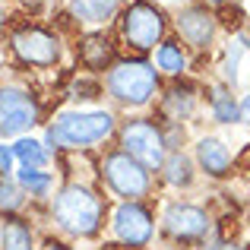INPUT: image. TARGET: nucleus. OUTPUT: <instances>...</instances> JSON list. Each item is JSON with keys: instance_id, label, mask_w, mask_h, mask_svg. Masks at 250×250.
I'll return each instance as SVG.
<instances>
[{"instance_id": "f257e3e1", "label": "nucleus", "mask_w": 250, "mask_h": 250, "mask_svg": "<svg viewBox=\"0 0 250 250\" xmlns=\"http://www.w3.org/2000/svg\"><path fill=\"white\" fill-rule=\"evenodd\" d=\"M108 196L95 184L63 181L44 203V222L51 234H61L73 244H95L108 228Z\"/></svg>"}, {"instance_id": "f03ea898", "label": "nucleus", "mask_w": 250, "mask_h": 250, "mask_svg": "<svg viewBox=\"0 0 250 250\" xmlns=\"http://www.w3.org/2000/svg\"><path fill=\"white\" fill-rule=\"evenodd\" d=\"M117 114L108 108H67L44 124L42 140L54 159L63 152H89L117 133Z\"/></svg>"}, {"instance_id": "7ed1b4c3", "label": "nucleus", "mask_w": 250, "mask_h": 250, "mask_svg": "<svg viewBox=\"0 0 250 250\" xmlns=\"http://www.w3.org/2000/svg\"><path fill=\"white\" fill-rule=\"evenodd\" d=\"M102 89L114 108L146 111L162 92V76L149 57L130 54V57H117L102 73Z\"/></svg>"}, {"instance_id": "20e7f679", "label": "nucleus", "mask_w": 250, "mask_h": 250, "mask_svg": "<svg viewBox=\"0 0 250 250\" xmlns=\"http://www.w3.org/2000/svg\"><path fill=\"white\" fill-rule=\"evenodd\" d=\"M159 238L174 250H203L215 234V219L193 200H168L159 209Z\"/></svg>"}, {"instance_id": "39448f33", "label": "nucleus", "mask_w": 250, "mask_h": 250, "mask_svg": "<svg viewBox=\"0 0 250 250\" xmlns=\"http://www.w3.org/2000/svg\"><path fill=\"white\" fill-rule=\"evenodd\" d=\"M168 32V13L152 0H127L117 13V35L130 54H152Z\"/></svg>"}, {"instance_id": "423d86ee", "label": "nucleus", "mask_w": 250, "mask_h": 250, "mask_svg": "<svg viewBox=\"0 0 250 250\" xmlns=\"http://www.w3.org/2000/svg\"><path fill=\"white\" fill-rule=\"evenodd\" d=\"M6 51L22 70H54L63 61V38L42 22H19L6 32Z\"/></svg>"}, {"instance_id": "0eeeda50", "label": "nucleus", "mask_w": 250, "mask_h": 250, "mask_svg": "<svg viewBox=\"0 0 250 250\" xmlns=\"http://www.w3.org/2000/svg\"><path fill=\"white\" fill-rule=\"evenodd\" d=\"M111 244L121 250H149L159 238V212L149 200H124L108 209Z\"/></svg>"}, {"instance_id": "6e6552de", "label": "nucleus", "mask_w": 250, "mask_h": 250, "mask_svg": "<svg viewBox=\"0 0 250 250\" xmlns=\"http://www.w3.org/2000/svg\"><path fill=\"white\" fill-rule=\"evenodd\" d=\"M98 181L104 193L114 196V203L124 200H149L155 190V174L146 171L140 162H133L121 149H108L98 159Z\"/></svg>"}, {"instance_id": "1a4fd4ad", "label": "nucleus", "mask_w": 250, "mask_h": 250, "mask_svg": "<svg viewBox=\"0 0 250 250\" xmlns=\"http://www.w3.org/2000/svg\"><path fill=\"white\" fill-rule=\"evenodd\" d=\"M114 136H117V149L127 152L130 159L140 162V165L146 171H152V174L162 168L165 155L171 152L162 121H155V117H149V114H133V117H127V121H121Z\"/></svg>"}, {"instance_id": "9d476101", "label": "nucleus", "mask_w": 250, "mask_h": 250, "mask_svg": "<svg viewBox=\"0 0 250 250\" xmlns=\"http://www.w3.org/2000/svg\"><path fill=\"white\" fill-rule=\"evenodd\" d=\"M42 121H44V108L35 89L13 80L0 83V140L25 136L35 127H42Z\"/></svg>"}, {"instance_id": "9b49d317", "label": "nucleus", "mask_w": 250, "mask_h": 250, "mask_svg": "<svg viewBox=\"0 0 250 250\" xmlns=\"http://www.w3.org/2000/svg\"><path fill=\"white\" fill-rule=\"evenodd\" d=\"M174 29H177V35H181L184 48L209 51L212 42H215V35H219V19H215V13L209 10V6L190 3L174 16Z\"/></svg>"}, {"instance_id": "f8f14e48", "label": "nucleus", "mask_w": 250, "mask_h": 250, "mask_svg": "<svg viewBox=\"0 0 250 250\" xmlns=\"http://www.w3.org/2000/svg\"><path fill=\"white\" fill-rule=\"evenodd\" d=\"M200 111V89L187 80H171L159 92V121L162 124H190Z\"/></svg>"}, {"instance_id": "ddd939ff", "label": "nucleus", "mask_w": 250, "mask_h": 250, "mask_svg": "<svg viewBox=\"0 0 250 250\" xmlns=\"http://www.w3.org/2000/svg\"><path fill=\"white\" fill-rule=\"evenodd\" d=\"M193 165L200 174H206V177H212V181H222V177H228L231 174V168H234V155H231V149H228V143L225 140H219V136H196V143H193Z\"/></svg>"}, {"instance_id": "4468645a", "label": "nucleus", "mask_w": 250, "mask_h": 250, "mask_svg": "<svg viewBox=\"0 0 250 250\" xmlns=\"http://www.w3.org/2000/svg\"><path fill=\"white\" fill-rule=\"evenodd\" d=\"M42 238L44 234L32 212L0 215V250H38Z\"/></svg>"}, {"instance_id": "2eb2a0df", "label": "nucleus", "mask_w": 250, "mask_h": 250, "mask_svg": "<svg viewBox=\"0 0 250 250\" xmlns=\"http://www.w3.org/2000/svg\"><path fill=\"white\" fill-rule=\"evenodd\" d=\"M76 54H80L83 70H85V73H92V76L104 73V70H108L111 63L117 61V57H114V48H111V42H108V35H102L98 29L85 32V35L80 38V44H76Z\"/></svg>"}, {"instance_id": "dca6fc26", "label": "nucleus", "mask_w": 250, "mask_h": 250, "mask_svg": "<svg viewBox=\"0 0 250 250\" xmlns=\"http://www.w3.org/2000/svg\"><path fill=\"white\" fill-rule=\"evenodd\" d=\"M152 67L162 80H184L190 70V51L181 44V38H165L152 51Z\"/></svg>"}, {"instance_id": "f3484780", "label": "nucleus", "mask_w": 250, "mask_h": 250, "mask_svg": "<svg viewBox=\"0 0 250 250\" xmlns=\"http://www.w3.org/2000/svg\"><path fill=\"white\" fill-rule=\"evenodd\" d=\"M19 181V187H22V193L29 196V209L32 206H44V203L54 196L57 190V174L51 168H16V174H13Z\"/></svg>"}, {"instance_id": "a211bd4d", "label": "nucleus", "mask_w": 250, "mask_h": 250, "mask_svg": "<svg viewBox=\"0 0 250 250\" xmlns=\"http://www.w3.org/2000/svg\"><path fill=\"white\" fill-rule=\"evenodd\" d=\"M159 181L171 190H190L196 184V165H193V155L184 152V149H171L162 162V168L155 171Z\"/></svg>"}, {"instance_id": "6ab92c4d", "label": "nucleus", "mask_w": 250, "mask_h": 250, "mask_svg": "<svg viewBox=\"0 0 250 250\" xmlns=\"http://www.w3.org/2000/svg\"><path fill=\"white\" fill-rule=\"evenodd\" d=\"M124 0H70V16L85 29H102L117 19Z\"/></svg>"}, {"instance_id": "aec40b11", "label": "nucleus", "mask_w": 250, "mask_h": 250, "mask_svg": "<svg viewBox=\"0 0 250 250\" xmlns=\"http://www.w3.org/2000/svg\"><path fill=\"white\" fill-rule=\"evenodd\" d=\"M13 146V155H16V168H51L54 165V155L48 152V146H44L42 136H16V140H10Z\"/></svg>"}, {"instance_id": "412c9836", "label": "nucleus", "mask_w": 250, "mask_h": 250, "mask_svg": "<svg viewBox=\"0 0 250 250\" xmlns=\"http://www.w3.org/2000/svg\"><path fill=\"white\" fill-rule=\"evenodd\" d=\"M206 104H209V117H212L215 124H222V127L241 124V104H238V98L231 95V89H228L225 83L209 89Z\"/></svg>"}, {"instance_id": "4be33fe9", "label": "nucleus", "mask_w": 250, "mask_h": 250, "mask_svg": "<svg viewBox=\"0 0 250 250\" xmlns=\"http://www.w3.org/2000/svg\"><path fill=\"white\" fill-rule=\"evenodd\" d=\"M244 54H250V38L234 35L225 48V57H222V83L228 89H234L241 83V61H244Z\"/></svg>"}, {"instance_id": "5701e85b", "label": "nucleus", "mask_w": 250, "mask_h": 250, "mask_svg": "<svg viewBox=\"0 0 250 250\" xmlns=\"http://www.w3.org/2000/svg\"><path fill=\"white\" fill-rule=\"evenodd\" d=\"M29 212V196L22 193L19 181L13 174H0V215Z\"/></svg>"}, {"instance_id": "b1692460", "label": "nucleus", "mask_w": 250, "mask_h": 250, "mask_svg": "<svg viewBox=\"0 0 250 250\" xmlns=\"http://www.w3.org/2000/svg\"><path fill=\"white\" fill-rule=\"evenodd\" d=\"M98 98H104L102 80H98V76H92V73L76 76L73 85H70V102L83 104V102H98Z\"/></svg>"}, {"instance_id": "393cba45", "label": "nucleus", "mask_w": 250, "mask_h": 250, "mask_svg": "<svg viewBox=\"0 0 250 250\" xmlns=\"http://www.w3.org/2000/svg\"><path fill=\"white\" fill-rule=\"evenodd\" d=\"M0 174H16V155L10 140H0Z\"/></svg>"}, {"instance_id": "a878e982", "label": "nucleus", "mask_w": 250, "mask_h": 250, "mask_svg": "<svg viewBox=\"0 0 250 250\" xmlns=\"http://www.w3.org/2000/svg\"><path fill=\"white\" fill-rule=\"evenodd\" d=\"M38 250H80V244H73V241H67V238H61V234H44L42 238V247Z\"/></svg>"}, {"instance_id": "bb28decb", "label": "nucleus", "mask_w": 250, "mask_h": 250, "mask_svg": "<svg viewBox=\"0 0 250 250\" xmlns=\"http://www.w3.org/2000/svg\"><path fill=\"white\" fill-rule=\"evenodd\" d=\"M203 250H247L244 244H238V241H225V238H212Z\"/></svg>"}, {"instance_id": "cd10ccee", "label": "nucleus", "mask_w": 250, "mask_h": 250, "mask_svg": "<svg viewBox=\"0 0 250 250\" xmlns=\"http://www.w3.org/2000/svg\"><path fill=\"white\" fill-rule=\"evenodd\" d=\"M238 104H241V121H244V124H247V127H250V92H247V95H244V98H241V102H238Z\"/></svg>"}, {"instance_id": "c85d7f7f", "label": "nucleus", "mask_w": 250, "mask_h": 250, "mask_svg": "<svg viewBox=\"0 0 250 250\" xmlns=\"http://www.w3.org/2000/svg\"><path fill=\"white\" fill-rule=\"evenodd\" d=\"M95 250H121V247H117V244H111V241H108V244H98Z\"/></svg>"}, {"instance_id": "c756f323", "label": "nucleus", "mask_w": 250, "mask_h": 250, "mask_svg": "<svg viewBox=\"0 0 250 250\" xmlns=\"http://www.w3.org/2000/svg\"><path fill=\"white\" fill-rule=\"evenodd\" d=\"M3 25H6V10L0 6V32H3Z\"/></svg>"}, {"instance_id": "7c9ffc66", "label": "nucleus", "mask_w": 250, "mask_h": 250, "mask_svg": "<svg viewBox=\"0 0 250 250\" xmlns=\"http://www.w3.org/2000/svg\"><path fill=\"white\" fill-rule=\"evenodd\" d=\"M171 3H193V0H171Z\"/></svg>"}, {"instance_id": "2f4dec72", "label": "nucleus", "mask_w": 250, "mask_h": 250, "mask_svg": "<svg viewBox=\"0 0 250 250\" xmlns=\"http://www.w3.org/2000/svg\"><path fill=\"white\" fill-rule=\"evenodd\" d=\"M209 3H225V0H209Z\"/></svg>"}, {"instance_id": "473e14b6", "label": "nucleus", "mask_w": 250, "mask_h": 250, "mask_svg": "<svg viewBox=\"0 0 250 250\" xmlns=\"http://www.w3.org/2000/svg\"><path fill=\"white\" fill-rule=\"evenodd\" d=\"M29 3H44V0H29Z\"/></svg>"}]
</instances>
